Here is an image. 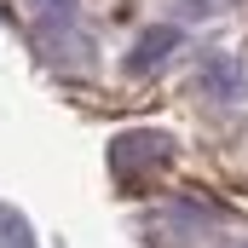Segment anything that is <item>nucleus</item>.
Listing matches in <instances>:
<instances>
[{
	"instance_id": "5",
	"label": "nucleus",
	"mask_w": 248,
	"mask_h": 248,
	"mask_svg": "<svg viewBox=\"0 0 248 248\" xmlns=\"http://www.w3.org/2000/svg\"><path fill=\"white\" fill-rule=\"evenodd\" d=\"M237 248H248V243H237Z\"/></svg>"
},
{
	"instance_id": "4",
	"label": "nucleus",
	"mask_w": 248,
	"mask_h": 248,
	"mask_svg": "<svg viewBox=\"0 0 248 248\" xmlns=\"http://www.w3.org/2000/svg\"><path fill=\"white\" fill-rule=\"evenodd\" d=\"M0 231H6V243L12 248H35V237H29V225L12 214V208H0Z\"/></svg>"
},
{
	"instance_id": "2",
	"label": "nucleus",
	"mask_w": 248,
	"mask_h": 248,
	"mask_svg": "<svg viewBox=\"0 0 248 248\" xmlns=\"http://www.w3.org/2000/svg\"><path fill=\"white\" fill-rule=\"evenodd\" d=\"M173 46H179V29H173V23H156V29H144V35H139V46L127 52V69H133V75H150V69L168 58Z\"/></svg>"
},
{
	"instance_id": "1",
	"label": "nucleus",
	"mask_w": 248,
	"mask_h": 248,
	"mask_svg": "<svg viewBox=\"0 0 248 248\" xmlns=\"http://www.w3.org/2000/svg\"><path fill=\"white\" fill-rule=\"evenodd\" d=\"M168 162H173V139L156 133V127H133V133H122V139L110 144V173H116L122 185L150 179V173L168 168Z\"/></svg>"
},
{
	"instance_id": "3",
	"label": "nucleus",
	"mask_w": 248,
	"mask_h": 248,
	"mask_svg": "<svg viewBox=\"0 0 248 248\" xmlns=\"http://www.w3.org/2000/svg\"><path fill=\"white\" fill-rule=\"evenodd\" d=\"M202 87H208L214 98H237L243 75H237V63H225V58H208V63H202Z\"/></svg>"
}]
</instances>
